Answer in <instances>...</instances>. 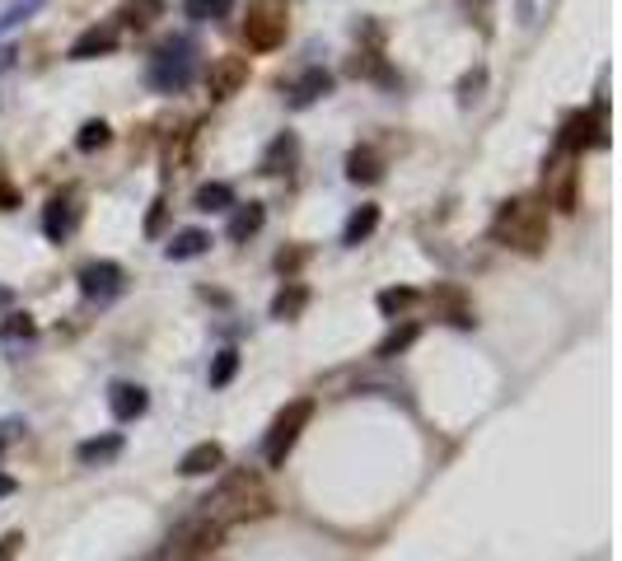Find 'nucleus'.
<instances>
[{
  "mask_svg": "<svg viewBox=\"0 0 622 561\" xmlns=\"http://www.w3.org/2000/svg\"><path fill=\"white\" fill-rule=\"evenodd\" d=\"M492 239L506 248H520V253H543V244H548V206L534 202V197H515V202H506L501 211H496L492 220Z\"/></svg>",
  "mask_w": 622,
  "mask_h": 561,
  "instance_id": "obj_1",
  "label": "nucleus"
},
{
  "mask_svg": "<svg viewBox=\"0 0 622 561\" xmlns=\"http://www.w3.org/2000/svg\"><path fill=\"white\" fill-rule=\"evenodd\" d=\"M206 519H216L220 529L230 524V519H258L272 510V496L262 491L258 473H230L220 482L211 496H206Z\"/></svg>",
  "mask_w": 622,
  "mask_h": 561,
  "instance_id": "obj_2",
  "label": "nucleus"
},
{
  "mask_svg": "<svg viewBox=\"0 0 622 561\" xmlns=\"http://www.w3.org/2000/svg\"><path fill=\"white\" fill-rule=\"evenodd\" d=\"M225 547V529H220L216 519H188V524H178L169 533V543H164V561H211Z\"/></svg>",
  "mask_w": 622,
  "mask_h": 561,
  "instance_id": "obj_3",
  "label": "nucleus"
},
{
  "mask_svg": "<svg viewBox=\"0 0 622 561\" xmlns=\"http://www.w3.org/2000/svg\"><path fill=\"white\" fill-rule=\"evenodd\" d=\"M290 33V15H286V0H253L244 19V43L253 52H276L286 43Z\"/></svg>",
  "mask_w": 622,
  "mask_h": 561,
  "instance_id": "obj_4",
  "label": "nucleus"
},
{
  "mask_svg": "<svg viewBox=\"0 0 622 561\" xmlns=\"http://www.w3.org/2000/svg\"><path fill=\"white\" fill-rule=\"evenodd\" d=\"M309 417H314V403H309V398H295V403L272 421V431H267V440H262L267 468H281V463H286V454L295 449V440H300V431L309 426Z\"/></svg>",
  "mask_w": 622,
  "mask_h": 561,
  "instance_id": "obj_5",
  "label": "nucleus"
},
{
  "mask_svg": "<svg viewBox=\"0 0 622 561\" xmlns=\"http://www.w3.org/2000/svg\"><path fill=\"white\" fill-rule=\"evenodd\" d=\"M150 89L155 94H178V89H188L192 80V47L188 43H169L160 47L155 57H150V71H145Z\"/></svg>",
  "mask_w": 622,
  "mask_h": 561,
  "instance_id": "obj_6",
  "label": "nucleus"
},
{
  "mask_svg": "<svg viewBox=\"0 0 622 561\" xmlns=\"http://www.w3.org/2000/svg\"><path fill=\"white\" fill-rule=\"evenodd\" d=\"M75 281H80V295H85V300H99L103 304V300H113V295H122V286H127V272H122L117 262H85Z\"/></svg>",
  "mask_w": 622,
  "mask_h": 561,
  "instance_id": "obj_7",
  "label": "nucleus"
},
{
  "mask_svg": "<svg viewBox=\"0 0 622 561\" xmlns=\"http://www.w3.org/2000/svg\"><path fill=\"white\" fill-rule=\"evenodd\" d=\"M244 85H248V57H216L211 61V71H206V94H211L216 103L234 99Z\"/></svg>",
  "mask_w": 622,
  "mask_h": 561,
  "instance_id": "obj_8",
  "label": "nucleus"
},
{
  "mask_svg": "<svg viewBox=\"0 0 622 561\" xmlns=\"http://www.w3.org/2000/svg\"><path fill=\"white\" fill-rule=\"evenodd\" d=\"M557 145H562L566 155H580L585 145H604V122L594 113H585V108H576V113H566Z\"/></svg>",
  "mask_w": 622,
  "mask_h": 561,
  "instance_id": "obj_9",
  "label": "nucleus"
},
{
  "mask_svg": "<svg viewBox=\"0 0 622 561\" xmlns=\"http://www.w3.org/2000/svg\"><path fill=\"white\" fill-rule=\"evenodd\" d=\"M113 47H117V29H113V24H94V29H85L80 38H75L66 57H71V61H94V57H108Z\"/></svg>",
  "mask_w": 622,
  "mask_h": 561,
  "instance_id": "obj_10",
  "label": "nucleus"
},
{
  "mask_svg": "<svg viewBox=\"0 0 622 561\" xmlns=\"http://www.w3.org/2000/svg\"><path fill=\"white\" fill-rule=\"evenodd\" d=\"M145 407H150V398H145L141 384H113V389H108V412H113L117 421L145 417Z\"/></svg>",
  "mask_w": 622,
  "mask_h": 561,
  "instance_id": "obj_11",
  "label": "nucleus"
},
{
  "mask_svg": "<svg viewBox=\"0 0 622 561\" xmlns=\"http://www.w3.org/2000/svg\"><path fill=\"white\" fill-rule=\"evenodd\" d=\"M220 463H225V449L216 445V440H202V445H192L183 459H178V473L183 477H206V473H216Z\"/></svg>",
  "mask_w": 622,
  "mask_h": 561,
  "instance_id": "obj_12",
  "label": "nucleus"
},
{
  "mask_svg": "<svg viewBox=\"0 0 622 561\" xmlns=\"http://www.w3.org/2000/svg\"><path fill=\"white\" fill-rule=\"evenodd\" d=\"M328 89H333V75L323 71V66H314V71H304L300 80L290 85V108H309V103H319Z\"/></svg>",
  "mask_w": 622,
  "mask_h": 561,
  "instance_id": "obj_13",
  "label": "nucleus"
},
{
  "mask_svg": "<svg viewBox=\"0 0 622 561\" xmlns=\"http://www.w3.org/2000/svg\"><path fill=\"white\" fill-rule=\"evenodd\" d=\"M206 248H211V234H206V230H178L174 239H169V248H164V258H169V262H188V258H202Z\"/></svg>",
  "mask_w": 622,
  "mask_h": 561,
  "instance_id": "obj_14",
  "label": "nucleus"
},
{
  "mask_svg": "<svg viewBox=\"0 0 622 561\" xmlns=\"http://www.w3.org/2000/svg\"><path fill=\"white\" fill-rule=\"evenodd\" d=\"M295 155H300V141H295V131H281L272 145H267V155H262V173H281L295 164Z\"/></svg>",
  "mask_w": 622,
  "mask_h": 561,
  "instance_id": "obj_15",
  "label": "nucleus"
},
{
  "mask_svg": "<svg viewBox=\"0 0 622 561\" xmlns=\"http://www.w3.org/2000/svg\"><path fill=\"white\" fill-rule=\"evenodd\" d=\"M375 230H379V206H356L351 220H347V230H342V244L356 248V244H365Z\"/></svg>",
  "mask_w": 622,
  "mask_h": 561,
  "instance_id": "obj_16",
  "label": "nucleus"
},
{
  "mask_svg": "<svg viewBox=\"0 0 622 561\" xmlns=\"http://www.w3.org/2000/svg\"><path fill=\"white\" fill-rule=\"evenodd\" d=\"M435 304L445 309V318L454 323V328H473V323H478V318H473V304L463 300L454 286H440V290H435Z\"/></svg>",
  "mask_w": 622,
  "mask_h": 561,
  "instance_id": "obj_17",
  "label": "nucleus"
},
{
  "mask_svg": "<svg viewBox=\"0 0 622 561\" xmlns=\"http://www.w3.org/2000/svg\"><path fill=\"white\" fill-rule=\"evenodd\" d=\"M122 454V435H94V440H85V445L75 449V459L85 463V468H94V463H108Z\"/></svg>",
  "mask_w": 622,
  "mask_h": 561,
  "instance_id": "obj_18",
  "label": "nucleus"
},
{
  "mask_svg": "<svg viewBox=\"0 0 622 561\" xmlns=\"http://www.w3.org/2000/svg\"><path fill=\"white\" fill-rule=\"evenodd\" d=\"M262 220H267V211H262L258 202L239 206V211L230 216V239H234V244H244V239H253V234L262 230Z\"/></svg>",
  "mask_w": 622,
  "mask_h": 561,
  "instance_id": "obj_19",
  "label": "nucleus"
},
{
  "mask_svg": "<svg viewBox=\"0 0 622 561\" xmlns=\"http://www.w3.org/2000/svg\"><path fill=\"white\" fill-rule=\"evenodd\" d=\"M234 187L230 183H202L197 187V211H230Z\"/></svg>",
  "mask_w": 622,
  "mask_h": 561,
  "instance_id": "obj_20",
  "label": "nucleus"
},
{
  "mask_svg": "<svg viewBox=\"0 0 622 561\" xmlns=\"http://www.w3.org/2000/svg\"><path fill=\"white\" fill-rule=\"evenodd\" d=\"M379 314H389V318H398L403 309H412L417 304V290L412 286H389V290H379Z\"/></svg>",
  "mask_w": 622,
  "mask_h": 561,
  "instance_id": "obj_21",
  "label": "nucleus"
},
{
  "mask_svg": "<svg viewBox=\"0 0 622 561\" xmlns=\"http://www.w3.org/2000/svg\"><path fill=\"white\" fill-rule=\"evenodd\" d=\"M43 234L52 244H61L71 234V206L66 202H47V216H43Z\"/></svg>",
  "mask_w": 622,
  "mask_h": 561,
  "instance_id": "obj_22",
  "label": "nucleus"
},
{
  "mask_svg": "<svg viewBox=\"0 0 622 561\" xmlns=\"http://www.w3.org/2000/svg\"><path fill=\"white\" fill-rule=\"evenodd\" d=\"M417 332H421L417 323H403V328H393L389 337H384V342L375 346V356H379V360H393V356H398V351H407V346L417 342Z\"/></svg>",
  "mask_w": 622,
  "mask_h": 561,
  "instance_id": "obj_23",
  "label": "nucleus"
},
{
  "mask_svg": "<svg viewBox=\"0 0 622 561\" xmlns=\"http://www.w3.org/2000/svg\"><path fill=\"white\" fill-rule=\"evenodd\" d=\"M347 178L351 183H375L379 178V159L370 150H351L347 155Z\"/></svg>",
  "mask_w": 622,
  "mask_h": 561,
  "instance_id": "obj_24",
  "label": "nucleus"
},
{
  "mask_svg": "<svg viewBox=\"0 0 622 561\" xmlns=\"http://www.w3.org/2000/svg\"><path fill=\"white\" fill-rule=\"evenodd\" d=\"M108 141H113V131H108V122H99V117H94V122H85V127H80V136H75V150H85V155H94V150H103Z\"/></svg>",
  "mask_w": 622,
  "mask_h": 561,
  "instance_id": "obj_25",
  "label": "nucleus"
},
{
  "mask_svg": "<svg viewBox=\"0 0 622 561\" xmlns=\"http://www.w3.org/2000/svg\"><path fill=\"white\" fill-rule=\"evenodd\" d=\"M234 374H239V351L225 346V351H216V360H211V389H225Z\"/></svg>",
  "mask_w": 622,
  "mask_h": 561,
  "instance_id": "obj_26",
  "label": "nucleus"
},
{
  "mask_svg": "<svg viewBox=\"0 0 622 561\" xmlns=\"http://www.w3.org/2000/svg\"><path fill=\"white\" fill-rule=\"evenodd\" d=\"M234 0H183V15L197 19V24H206V19H225L230 15Z\"/></svg>",
  "mask_w": 622,
  "mask_h": 561,
  "instance_id": "obj_27",
  "label": "nucleus"
},
{
  "mask_svg": "<svg viewBox=\"0 0 622 561\" xmlns=\"http://www.w3.org/2000/svg\"><path fill=\"white\" fill-rule=\"evenodd\" d=\"M304 300H309V290H304V286L281 290V295L272 300V318H281V323H286V318H295L304 309Z\"/></svg>",
  "mask_w": 622,
  "mask_h": 561,
  "instance_id": "obj_28",
  "label": "nucleus"
},
{
  "mask_svg": "<svg viewBox=\"0 0 622 561\" xmlns=\"http://www.w3.org/2000/svg\"><path fill=\"white\" fill-rule=\"evenodd\" d=\"M33 332H38V323H33L29 314H10L0 323V337H5V342H29Z\"/></svg>",
  "mask_w": 622,
  "mask_h": 561,
  "instance_id": "obj_29",
  "label": "nucleus"
},
{
  "mask_svg": "<svg viewBox=\"0 0 622 561\" xmlns=\"http://www.w3.org/2000/svg\"><path fill=\"white\" fill-rule=\"evenodd\" d=\"M38 10H43V0H15V5H10V10L0 15V33H5V29H15V24H24V19H29V15H38Z\"/></svg>",
  "mask_w": 622,
  "mask_h": 561,
  "instance_id": "obj_30",
  "label": "nucleus"
},
{
  "mask_svg": "<svg viewBox=\"0 0 622 561\" xmlns=\"http://www.w3.org/2000/svg\"><path fill=\"white\" fill-rule=\"evenodd\" d=\"M557 211H576V169H562V183H557Z\"/></svg>",
  "mask_w": 622,
  "mask_h": 561,
  "instance_id": "obj_31",
  "label": "nucleus"
},
{
  "mask_svg": "<svg viewBox=\"0 0 622 561\" xmlns=\"http://www.w3.org/2000/svg\"><path fill=\"white\" fill-rule=\"evenodd\" d=\"M19 547H24V533L10 529L5 538H0V561H15V557H19Z\"/></svg>",
  "mask_w": 622,
  "mask_h": 561,
  "instance_id": "obj_32",
  "label": "nucleus"
},
{
  "mask_svg": "<svg viewBox=\"0 0 622 561\" xmlns=\"http://www.w3.org/2000/svg\"><path fill=\"white\" fill-rule=\"evenodd\" d=\"M160 230H164V202H155V206H150V216H145V234L155 239Z\"/></svg>",
  "mask_w": 622,
  "mask_h": 561,
  "instance_id": "obj_33",
  "label": "nucleus"
},
{
  "mask_svg": "<svg viewBox=\"0 0 622 561\" xmlns=\"http://www.w3.org/2000/svg\"><path fill=\"white\" fill-rule=\"evenodd\" d=\"M5 496H15V477H0V501Z\"/></svg>",
  "mask_w": 622,
  "mask_h": 561,
  "instance_id": "obj_34",
  "label": "nucleus"
},
{
  "mask_svg": "<svg viewBox=\"0 0 622 561\" xmlns=\"http://www.w3.org/2000/svg\"><path fill=\"white\" fill-rule=\"evenodd\" d=\"M5 300H10V290H0V304H5Z\"/></svg>",
  "mask_w": 622,
  "mask_h": 561,
  "instance_id": "obj_35",
  "label": "nucleus"
},
{
  "mask_svg": "<svg viewBox=\"0 0 622 561\" xmlns=\"http://www.w3.org/2000/svg\"><path fill=\"white\" fill-rule=\"evenodd\" d=\"M0 449H5V435H0Z\"/></svg>",
  "mask_w": 622,
  "mask_h": 561,
  "instance_id": "obj_36",
  "label": "nucleus"
}]
</instances>
